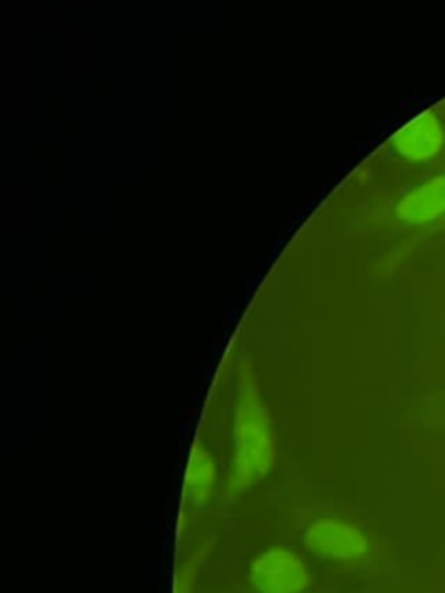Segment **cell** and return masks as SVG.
Masks as SVG:
<instances>
[{
	"label": "cell",
	"mask_w": 445,
	"mask_h": 593,
	"mask_svg": "<svg viewBox=\"0 0 445 593\" xmlns=\"http://www.w3.org/2000/svg\"><path fill=\"white\" fill-rule=\"evenodd\" d=\"M236 444V459L227 484V495L231 499L239 498L249 487L260 483L273 463L272 441L254 418L240 421Z\"/></svg>",
	"instance_id": "obj_1"
},
{
	"label": "cell",
	"mask_w": 445,
	"mask_h": 593,
	"mask_svg": "<svg viewBox=\"0 0 445 593\" xmlns=\"http://www.w3.org/2000/svg\"><path fill=\"white\" fill-rule=\"evenodd\" d=\"M249 583L256 593H305L312 585V574L300 553L270 547L249 564Z\"/></svg>",
	"instance_id": "obj_2"
},
{
	"label": "cell",
	"mask_w": 445,
	"mask_h": 593,
	"mask_svg": "<svg viewBox=\"0 0 445 593\" xmlns=\"http://www.w3.org/2000/svg\"><path fill=\"white\" fill-rule=\"evenodd\" d=\"M305 549L336 562H360L371 553L369 536L357 524L345 519H318L303 536Z\"/></svg>",
	"instance_id": "obj_3"
},
{
	"label": "cell",
	"mask_w": 445,
	"mask_h": 593,
	"mask_svg": "<svg viewBox=\"0 0 445 593\" xmlns=\"http://www.w3.org/2000/svg\"><path fill=\"white\" fill-rule=\"evenodd\" d=\"M445 146V128L437 111L426 110L405 123L393 135V152L413 164H426L441 155Z\"/></svg>",
	"instance_id": "obj_4"
},
{
	"label": "cell",
	"mask_w": 445,
	"mask_h": 593,
	"mask_svg": "<svg viewBox=\"0 0 445 593\" xmlns=\"http://www.w3.org/2000/svg\"><path fill=\"white\" fill-rule=\"evenodd\" d=\"M395 212L405 224H428L445 216V174L411 189L397 204Z\"/></svg>",
	"instance_id": "obj_5"
},
{
	"label": "cell",
	"mask_w": 445,
	"mask_h": 593,
	"mask_svg": "<svg viewBox=\"0 0 445 593\" xmlns=\"http://www.w3.org/2000/svg\"><path fill=\"white\" fill-rule=\"evenodd\" d=\"M216 486V466L204 448L192 453L186 466L185 495L192 507H204L209 502Z\"/></svg>",
	"instance_id": "obj_6"
},
{
	"label": "cell",
	"mask_w": 445,
	"mask_h": 593,
	"mask_svg": "<svg viewBox=\"0 0 445 593\" xmlns=\"http://www.w3.org/2000/svg\"><path fill=\"white\" fill-rule=\"evenodd\" d=\"M215 549V538H203L174 573L173 593H195L198 576Z\"/></svg>",
	"instance_id": "obj_7"
}]
</instances>
